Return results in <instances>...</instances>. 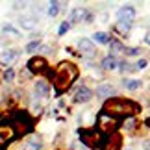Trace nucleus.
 <instances>
[{
	"label": "nucleus",
	"instance_id": "obj_1",
	"mask_svg": "<svg viewBox=\"0 0 150 150\" xmlns=\"http://www.w3.org/2000/svg\"><path fill=\"white\" fill-rule=\"evenodd\" d=\"M139 109L141 108H139L137 102L117 96V98H108L100 113L108 115V117H111V119H115V120L120 122V120H124L126 117H134L135 113H139Z\"/></svg>",
	"mask_w": 150,
	"mask_h": 150
},
{
	"label": "nucleus",
	"instance_id": "obj_2",
	"mask_svg": "<svg viewBox=\"0 0 150 150\" xmlns=\"http://www.w3.org/2000/svg\"><path fill=\"white\" fill-rule=\"evenodd\" d=\"M48 76L52 78L54 82V87H56V95H61L71 87V85L76 82L78 78V67L74 63H69V61H61L59 65L56 67L54 72H48Z\"/></svg>",
	"mask_w": 150,
	"mask_h": 150
},
{
	"label": "nucleus",
	"instance_id": "obj_3",
	"mask_svg": "<svg viewBox=\"0 0 150 150\" xmlns=\"http://www.w3.org/2000/svg\"><path fill=\"white\" fill-rule=\"evenodd\" d=\"M15 139H19V132L15 130V126L11 122H2L0 124V150H4Z\"/></svg>",
	"mask_w": 150,
	"mask_h": 150
},
{
	"label": "nucleus",
	"instance_id": "obj_4",
	"mask_svg": "<svg viewBox=\"0 0 150 150\" xmlns=\"http://www.w3.org/2000/svg\"><path fill=\"white\" fill-rule=\"evenodd\" d=\"M120 146H122V137L117 132L100 135V150H120Z\"/></svg>",
	"mask_w": 150,
	"mask_h": 150
},
{
	"label": "nucleus",
	"instance_id": "obj_5",
	"mask_svg": "<svg viewBox=\"0 0 150 150\" xmlns=\"http://www.w3.org/2000/svg\"><path fill=\"white\" fill-rule=\"evenodd\" d=\"M82 135V143L89 148H98L100 146V132L96 128H91V130H83L80 132Z\"/></svg>",
	"mask_w": 150,
	"mask_h": 150
},
{
	"label": "nucleus",
	"instance_id": "obj_6",
	"mask_svg": "<svg viewBox=\"0 0 150 150\" xmlns=\"http://www.w3.org/2000/svg\"><path fill=\"white\" fill-rule=\"evenodd\" d=\"M28 69H30V72H33V74H37V72H48V63H47L45 57L35 56V57H32V59L28 61Z\"/></svg>",
	"mask_w": 150,
	"mask_h": 150
},
{
	"label": "nucleus",
	"instance_id": "obj_7",
	"mask_svg": "<svg viewBox=\"0 0 150 150\" xmlns=\"http://www.w3.org/2000/svg\"><path fill=\"white\" fill-rule=\"evenodd\" d=\"M135 17V8L134 6H124V8H120L117 11V19L122 21V22H132Z\"/></svg>",
	"mask_w": 150,
	"mask_h": 150
},
{
	"label": "nucleus",
	"instance_id": "obj_8",
	"mask_svg": "<svg viewBox=\"0 0 150 150\" xmlns=\"http://www.w3.org/2000/svg\"><path fill=\"white\" fill-rule=\"evenodd\" d=\"M78 48H80V52H82V56H85V57H93L95 56V45L91 43L89 39H80Z\"/></svg>",
	"mask_w": 150,
	"mask_h": 150
},
{
	"label": "nucleus",
	"instance_id": "obj_9",
	"mask_svg": "<svg viewBox=\"0 0 150 150\" xmlns=\"http://www.w3.org/2000/svg\"><path fill=\"white\" fill-rule=\"evenodd\" d=\"M117 93L115 87L111 83H100L98 89H96V95H98V98H113V95Z\"/></svg>",
	"mask_w": 150,
	"mask_h": 150
},
{
	"label": "nucleus",
	"instance_id": "obj_10",
	"mask_svg": "<svg viewBox=\"0 0 150 150\" xmlns=\"http://www.w3.org/2000/svg\"><path fill=\"white\" fill-rule=\"evenodd\" d=\"M85 15H87V9H83V8H74L71 11V15H69V24H74V22H80V21H83L85 19Z\"/></svg>",
	"mask_w": 150,
	"mask_h": 150
},
{
	"label": "nucleus",
	"instance_id": "obj_11",
	"mask_svg": "<svg viewBox=\"0 0 150 150\" xmlns=\"http://www.w3.org/2000/svg\"><path fill=\"white\" fill-rule=\"evenodd\" d=\"M91 98H93V93H91L89 87H80L76 91V96H74V100H76L78 104H83V102H89Z\"/></svg>",
	"mask_w": 150,
	"mask_h": 150
},
{
	"label": "nucleus",
	"instance_id": "obj_12",
	"mask_svg": "<svg viewBox=\"0 0 150 150\" xmlns=\"http://www.w3.org/2000/svg\"><path fill=\"white\" fill-rule=\"evenodd\" d=\"M19 24L24 28V30H33L37 24V17H33V15H24V17H21L19 19Z\"/></svg>",
	"mask_w": 150,
	"mask_h": 150
},
{
	"label": "nucleus",
	"instance_id": "obj_13",
	"mask_svg": "<svg viewBox=\"0 0 150 150\" xmlns=\"http://www.w3.org/2000/svg\"><path fill=\"white\" fill-rule=\"evenodd\" d=\"M48 93H50V89H48V83L47 82H37L35 83V96L37 98H48Z\"/></svg>",
	"mask_w": 150,
	"mask_h": 150
},
{
	"label": "nucleus",
	"instance_id": "obj_14",
	"mask_svg": "<svg viewBox=\"0 0 150 150\" xmlns=\"http://www.w3.org/2000/svg\"><path fill=\"white\" fill-rule=\"evenodd\" d=\"M19 54H17V50H6L2 56H0V63H4V65H9V63H13Z\"/></svg>",
	"mask_w": 150,
	"mask_h": 150
},
{
	"label": "nucleus",
	"instance_id": "obj_15",
	"mask_svg": "<svg viewBox=\"0 0 150 150\" xmlns=\"http://www.w3.org/2000/svg\"><path fill=\"white\" fill-rule=\"evenodd\" d=\"M100 65H102V69H106V71H113V69L119 67V61H117V57L108 56V57H104V59H102Z\"/></svg>",
	"mask_w": 150,
	"mask_h": 150
},
{
	"label": "nucleus",
	"instance_id": "obj_16",
	"mask_svg": "<svg viewBox=\"0 0 150 150\" xmlns=\"http://www.w3.org/2000/svg\"><path fill=\"white\" fill-rule=\"evenodd\" d=\"M43 148V143H41V139L39 137H30V139L26 141V150H41Z\"/></svg>",
	"mask_w": 150,
	"mask_h": 150
},
{
	"label": "nucleus",
	"instance_id": "obj_17",
	"mask_svg": "<svg viewBox=\"0 0 150 150\" xmlns=\"http://www.w3.org/2000/svg\"><path fill=\"white\" fill-rule=\"evenodd\" d=\"M109 48H111V56L115 57V54H122L124 52V45L120 41H117V39H113V41L109 43Z\"/></svg>",
	"mask_w": 150,
	"mask_h": 150
},
{
	"label": "nucleus",
	"instance_id": "obj_18",
	"mask_svg": "<svg viewBox=\"0 0 150 150\" xmlns=\"http://www.w3.org/2000/svg\"><path fill=\"white\" fill-rule=\"evenodd\" d=\"M93 39H95V43H98V45H108L109 43V33H106V32H96L95 35H93Z\"/></svg>",
	"mask_w": 150,
	"mask_h": 150
},
{
	"label": "nucleus",
	"instance_id": "obj_19",
	"mask_svg": "<svg viewBox=\"0 0 150 150\" xmlns=\"http://www.w3.org/2000/svg\"><path fill=\"white\" fill-rule=\"evenodd\" d=\"M124 87L126 89H130V91H135V89H139L141 85H143V82L141 80H124Z\"/></svg>",
	"mask_w": 150,
	"mask_h": 150
},
{
	"label": "nucleus",
	"instance_id": "obj_20",
	"mask_svg": "<svg viewBox=\"0 0 150 150\" xmlns=\"http://www.w3.org/2000/svg\"><path fill=\"white\" fill-rule=\"evenodd\" d=\"M39 48H41V41H39V39H35V41H32V43L26 45V52H28V54H32V52H35Z\"/></svg>",
	"mask_w": 150,
	"mask_h": 150
},
{
	"label": "nucleus",
	"instance_id": "obj_21",
	"mask_svg": "<svg viewBox=\"0 0 150 150\" xmlns=\"http://www.w3.org/2000/svg\"><path fill=\"white\" fill-rule=\"evenodd\" d=\"M122 128L134 130V128H135V119H134V117H126V119L122 120Z\"/></svg>",
	"mask_w": 150,
	"mask_h": 150
},
{
	"label": "nucleus",
	"instance_id": "obj_22",
	"mask_svg": "<svg viewBox=\"0 0 150 150\" xmlns=\"http://www.w3.org/2000/svg\"><path fill=\"white\" fill-rule=\"evenodd\" d=\"M130 28H132V22H122V21H119V24H117V30H119L120 33H128Z\"/></svg>",
	"mask_w": 150,
	"mask_h": 150
},
{
	"label": "nucleus",
	"instance_id": "obj_23",
	"mask_svg": "<svg viewBox=\"0 0 150 150\" xmlns=\"http://www.w3.org/2000/svg\"><path fill=\"white\" fill-rule=\"evenodd\" d=\"M57 13H59V4H57V2H52L50 8H48V15L50 17H56Z\"/></svg>",
	"mask_w": 150,
	"mask_h": 150
},
{
	"label": "nucleus",
	"instance_id": "obj_24",
	"mask_svg": "<svg viewBox=\"0 0 150 150\" xmlns=\"http://www.w3.org/2000/svg\"><path fill=\"white\" fill-rule=\"evenodd\" d=\"M120 71L122 72H134L135 69H134V65H130V63H120Z\"/></svg>",
	"mask_w": 150,
	"mask_h": 150
},
{
	"label": "nucleus",
	"instance_id": "obj_25",
	"mask_svg": "<svg viewBox=\"0 0 150 150\" xmlns=\"http://www.w3.org/2000/svg\"><path fill=\"white\" fill-rule=\"evenodd\" d=\"M13 76H15L13 69H8V71L4 72V80H6V82H11V80H13Z\"/></svg>",
	"mask_w": 150,
	"mask_h": 150
},
{
	"label": "nucleus",
	"instance_id": "obj_26",
	"mask_svg": "<svg viewBox=\"0 0 150 150\" xmlns=\"http://www.w3.org/2000/svg\"><path fill=\"white\" fill-rule=\"evenodd\" d=\"M145 67H146V59H139V61H137L135 65H134V69H135V71H143Z\"/></svg>",
	"mask_w": 150,
	"mask_h": 150
},
{
	"label": "nucleus",
	"instance_id": "obj_27",
	"mask_svg": "<svg viewBox=\"0 0 150 150\" xmlns=\"http://www.w3.org/2000/svg\"><path fill=\"white\" fill-rule=\"evenodd\" d=\"M71 28V24L65 21V22H61V26H59V35H63V33H67V30Z\"/></svg>",
	"mask_w": 150,
	"mask_h": 150
},
{
	"label": "nucleus",
	"instance_id": "obj_28",
	"mask_svg": "<svg viewBox=\"0 0 150 150\" xmlns=\"http://www.w3.org/2000/svg\"><path fill=\"white\" fill-rule=\"evenodd\" d=\"M124 52H126L128 56H137V54H141L139 48H124Z\"/></svg>",
	"mask_w": 150,
	"mask_h": 150
},
{
	"label": "nucleus",
	"instance_id": "obj_29",
	"mask_svg": "<svg viewBox=\"0 0 150 150\" xmlns=\"http://www.w3.org/2000/svg\"><path fill=\"white\" fill-rule=\"evenodd\" d=\"M4 32L6 33H13V35H19V32H17L15 28H11V26H4Z\"/></svg>",
	"mask_w": 150,
	"mask_h": 150
},
{
	"label": "nucleus",
	"instance_id": "obj_30",
	"mask_svg": "<svg viewBox=\"0 0 150 150\" xmlns=\"http://www.w3.org/2000/svg\"><path fill=\"white\" fill-rule=\"evenodd\" d=\"M145 43H146V45H150V30L146 32V35H145Z\"/></svg>",
	"mask_w": 150,
	"mask_h": 150
},
{
	"label": "nucleus",
	"instance_id": "obj_31",
	"mask_svg": "<svg viewBox=\"0 0 150 150\" xmlns=\"http://www.w3.org/2000/svg\"><path fill=\"white\" fill-rule=\"evenodd\" d=\"M145 150H150V141H146V145H145Z\"/></svg>",
	"mask_w": 150,
	"mask_h": 150
},
{
	"label": "nucleus",
	"instance_id": "obj_32",
	"mask_svg": "<svg viewBox=\"0 0 150 150\" xmlns=\"http://www.w3.org/2000/svg\"><path fill=\"white\" fill-rule=\"evenodd\" d=\"M146 126H150V119H148V120H146Z\"/></svg>",
	"mask_w": 150,
	"mask_h": 150
}]
</instances>
